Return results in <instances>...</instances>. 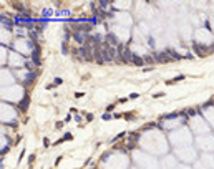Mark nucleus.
Listing matches in <instances>:
<instances>
[{
	"instance_id": "nucleus-20",
	"label": "nucleus",
	"mask_w": 214,
	"mask_h": 169,
	"mask_svg": "<svg viewBox=\"0 0 214 169\" xmlns=\"http://www.w3.org/2000/svg\"><path fill=\"white\" fill-rule=\"evenodd\" d=\"M71 138H73V134H71V133H65V136L58 139L55 144H60V143H63V141H68V139H71Z\"/></svg>"
},
{
	"instance_id": "nucleus-11",
	"label": "nucleus",
	"mask_w": 214,
	"mask_h": 169,
	"mask_svg": "<svg viewBox=\"0 0 214 169\" xmlns=\"http://www.w3.org/2000/svg\"><path fill=\"white\" fill-rule=\"evenodd\" d=\"M194 146L199 153H214V133L194 136Z\"/></svg>"
},
{
	"instance_id": "nucleus-25",
	"label": "nucleus",
	"mask_w": 214,
	"mask_h": 169,
	"mask_svg": "<svg viewBox=\"0 0 214 169\" xmlns=\"http://www.w3.org/2000/svg\"><path fill=\"white\" fill-rule=\"evenodd\" d=\"M178 169H194L193 166H189V164H179V168Z\"/></svg>"
},
{
	"instance_id": "nucleus-12",
	"label": "nucleus",
	"mask_w": 214,
	"mask_h": 169,
	"mask_svg": "<svg viewBox=\"0 0 214 169\" xmlns=\"http://www.w3.org/2000/svg\"><path fill=\"white\" fill-rule=\"evenodd\" d=\"M28 58H25L23 55L17 53V52H10L8 55V68L10 70H18V68H27Z\"/></svg>"
},
{
	"instance_id": "nucleus-33",
	"label": "nucleus",
	"mask_w": 214,
	"mask_h": 169,
	"mask_svg": "<svg viewBox=\"0 0 214 169\" xmlns=\"http://www.w3.org/2000/svg\"><path fill=\"white\" fill-rule=\"evenodd\" d=\"M70 121H71V115H68L66 118H65V123H70Z\"/></svg>"
},
{
	"instance_id": "nucleus-9",
	"label": "nucleus",
	"mask_w": 214,
	"mask_h": 169,
	"mask_svg": "<svg viewBox=\"0 0 214 169\" xmlns=\"http://www.w3.org/2000/svg\"><path fill=\"white\" fill-rule=\"evenodd\" d=\"M18 115H20V111L17 106H13L12 103H7V101H2V126L17 128Z\"/></svg>"
},
{
	"instance_id": "nucleus-22",
	"label": "nucleus",
	"mask_w": 214,
	"mask_h": 169,
	"mask_svg": "<svg viewBox=\"0 0 214 169\" xmlns=\"http://www.w3.org/2000/svg\"><path fill=\"white\" fill-rule=\"evenodd\" d=\"M125 136H126V133H125V131H121V133H119V134H118V136H116V138H113V139H111V143H116L118 139L125 138Z\"/></svg>"
},
{
	"instance_id": "nucleus-19",
	"label": "nucleus",
	"mask_w": 214,
	"mask_h": 169,
	"mask_svg": "<svg viewBox=\"0 0 214 169\" xmlns=\"http://www.w3.org/2000/svg\"><path fill=\"white\" fill-rule=\"evenodd\" d=\"M28 103H30V98L27 96V98H25L23 101H20V105H17L18 111H22V113H23V111H27V108H28Z\"/></svg>"
},
{
	"instance_id": "nucleus-7",
	"label": "nucleus",
	"mask_w": 214,
	"mask_h": 169,
	"mask_svg": "<svg viewBox=\"0 0 214 169\" xmlns=\"http://www.w3.org/2000/svg\"><path fill=\"white\" fill-rule=\"evenodd\" d=\"M27 96H28L27 95V88L20 83L13 84V86H8V88H2V101L20 105V101H23Z\"/></svg>"
},
{
	"instance_id": "nucleus-26",
	"label": "nucleus",
	"mask_w": 214,
	"mask_h": 169,
	"mask_svg": "<svg viewBox=\"0 0 214 169\" xmlns=\"http://www.w3.org/2000/svg\"><path fill=\"white\" fill-rule=\"evenodd\" d=\"M163 96H164V93H163V91H158V93L153 95V98H163Z\"/></svg>"
},
{
	"instance_id": "nucleus-8",
	"label": "nucleus",
	"mask_w": 214,
	"mask_h": 169,
	"mask_svg": "<svg viewBox=\"0 0 214 169\" xmlns=\"http://www.w3.org/2000/svg\"><path fill=\"white\" fill-rule=\"evenodd\" d=\"M171 153L178 158V161L181 162V164H189V166H193L194 162L198 161L199 154H201L198 149H196L194 144H191V146H184V148H174Z\"/></svg>"
},
{
	"instance_id": "nucleus-1",
	"label": "nucleus",
	"mask_w": 214,
	"mask_h": 169,
	"mask_svg": "<svg viewBox=\"0 0 214 169\" xmlns=\"http://www.w3.org/2000/svg\"><path fill=\"white\" fill-rule=\"evenodd\" d=\"M138 148L153 154L156 158H163L173 151V148L169 144L168 134L158 126L154 124H146L140 133H138Z\"/></svg>"
},
{
	"instance_id": "nucleus-35",
	"label": "nucleus",
	"mask_w": 214,
	"mask_h": 169,
	"mask_svg": "<svg viewBox=\"0 0 214 169\" xmlns=\"http://www.w3.org/2000/svg\"><path fill=\"white\" fill-rule=\"evenodd\" d=\"M75 121H78V123H80V121H81V116L76 115V116H75Z\"/></svg>"
},
{
	"instance_id": "nucleus-3",
	"label": "nucleus",
	"mask_w": 214,
	"mask_h": 169,
	"mask_svg": "<svg viewBox=\"0 0 214 169\" xmlns=\"http://www.w3.org/2000/svg\"><path fill=\"white\" fill-rule=\"evenodd\" d=\"M188 115H186V111H176V113H169V115H164L163 118H159L158 121V126L161 129L164 131V133H171V131L174 129H179L182 126H186L188 124Z\"/></svg>"
},
{
	"instance_id": "nucleus-17",
	"label": "nucleus",
	"mask_w": 214,
	"mask_h": 169,
	"mask_svg": "<svg viewBox=\"0 0 214 169\" xmlns=\"http://www.w3.org/2000/svg\"><path fill=\"white\" fill-rule=\"evenodd\" d=\"M10 148H12V139H10V136L5 134V133H2V144H0V153H2V156L5 153H8Z\"/></svg>"
},
{
	"instance_id": "nucleus-23",
	"label": "nucleus",
	"mask_w": 214,
	"mask_h": 169,
	"mask_svg": "<svg viewBox=\"0 0 214 169\" xmlns=\"http://www.w3.org/2000/svg\"><path fill=\"white\" fill-rule=\"evenodd\" d=\"M63 83V80L60 76H56V78H53V86H58V84H62Z\"/></svg>"
},
{
	"instance_id": "nucleus-6",
	"label": "nucleus",
	"mask_w": 214,
	"mask_h": 169,
	"mask_svg": "<svg viewBox=\"0 0 214 169\" xmlns=\"http://www.w3.org/2000/svg\"><path fill=\"white\" fill-rule=\"evenodd\" d=\"M188 128L191 129V133H193L194 136H203V134L213 133L209 123L204 119V116L201 115V111H198V113H194L193 116H189V119H188Z\"/></svg>"
},
{
	"instance_id": "nucleus-24",
	"label": "nucleus",
	"mask_w": 214,
	"mask_h": 169,
	"mask_svg": "<svg viewBox=\"0 0 214 169\" xmlns=\"http://www.w3.org/2000/svg\"><path fill=\"white\" fill-rule=\"evenodd\" d=\"M111 118H115L111 113H105V115H103V119H105V121H108V119H111Z\"/></svg>"
},
{
	"instance_id": "nucleus-10",
	"label": "nucleus",
	"mask_w": 214,
	"mask_h": 169,
	"mask_svg": "<svg viewBox=\"0 0 214 169\" xmlns=\"http://www.w3.org/2000/svg\"><path fill=\"white\" fill-rule=\"evenodd\" d=\"M35 45H37V43L32 42L30 38H17V40L12 42V50L17 52V53H20V55H23L25 58H30Z\"/></svg>"
},
{
	"instance_id": "nucleus-15",
	"label": "nucleus",
	"mask_w": 214,
	"mask_h": 169,
	"mask_svg": "<svg viewBox=\"0 0 214 169\" xmlns=\"http://www.w3.org/2000/svg\"><path fill=\"white\" fill-rule=\"evenodd\" d=\"M17 84V78L10 68H2V88H8Z\"/></svg>"
},
{
	"instance_id": "nucleus-28",
	"label": "nucleus",
	"mask_w": 214,
	"mask_h": 169,
	"mask_svg": "<svg viewBox=\"0 0 214 169\" xmlns=\"http://www.w3.org/2000/svg\"><path fill=\"white\" fill-rule=\"evenodd\" d=\"M184 58H189V60H193V58H194V55H193V53H184Z\"/></svg>"
},
{
	"instance_id": "nucleus-16",
	"label": "nucleus",
	"mask_w": 214,
	"mask_h": 169,
	"mask_svg": "<svg viewBox=\"0 0 214 169\" xmlns=\"http://www.w3.org/2000/svg\"><path fill=\"white\" fill-rule=\"evenodd\" d=\"M198 161L206 169H214V153H201Z\"/></svg>"
},
{
	"instance_id": "nucleus-34",
	"label": "nucleus",
	"mask_w": 214,
	"mask_h": 169,
	"mask_svg": "<svg viewBox=\"0 0 214 169\" xmlns=\"http://www.w3.org/2000/svg\"><path fill=\"white\" fill-rule=\"evenodd\" d=\"M33 159H35V154H30V156H28V162H32Z\"/></svg>"
},
{
	"instance_id": "nucleus-13",
	"label": "nucleus",
	"mask_w": 214,
	"mask_h": 169,
	"mask_svg": "<svg viewBox=\"0 0 214 169\" xmlns=\"http://www.w3.org/2000/svg\"><path fill=\"white\" fill-rule=\"evenodd\" d=\"M199 111H201V115L204 116V119L209 123V126H211V129L214 133V100H209L207 103L201 105Z\"/></svg>"
},
{
	"instance_id": "nucleus-14",
	"label": "nucleus",
	"mask_w": 214,
	"mask_h": 169,
	"mask_svg": "<svg viewBox=\"0 0 214 169\" xmlns=\"http://www.w3.org/2000/svg\"><path fill=\"white\" fill-rule=\"evenodd\" d=\"M179 164H181V162L178 161V158H176L173 153L159 158V169H178Z\"/></svg>"
},
{
	"instance_id": "nucleus-36",
	"label": "nucleus",
	"mask_w": 214,
	"mask_h": 169,
	"mask_svg": "<svg viewBox=\"0 0 214 169\" xmlns=\"http://www.w3.org/2000/svg\"><path fill=\"white\" fill-rule=\"evenodd\" d=\"M131 169H140V168H136V166H131Z\"/></svg>"
},
{
	"instance_id": "nucleus-18",
	"label": "nucleus",
	"mask_w": 214,
	"mask_h": 169,
	"mask_svg": "<svg viewBox=\"0 0 214 169\" xmlns=\"http://www.w3.org/2000/svg\"><path fill=\"white\" fill-rule=\"evenodd\" d=\"M10 35H12V32L10 30H5V28H2V45L7 46L10 43Z\"/></svg>"
},
{
	"instance_id": "nucleus-30",
	"label": "nucleus",
	"mask_w": 214,
	"mask_h": 169,
	"mask_svg": "<svg viewBox=\"0 0 214 169\" xmlns=\"http://www.w3.org/2000/svg\"><path fill=\"white\" fill-rule=\"evenodd\" d=\"M138 96H140L138 93H131V95H129V98H131V100H135V98H138Z\"/></svg>"
},
{
	"instance_id": "nucleus-2",
	"label": "nucleus",
	"mask_w": 214,
	"mask_h": 169,
	"mask_svg": "<svg viewBox=\"0 0 214 169\" xmlns=\"http://www.w3.org/2000/svg\"><path fill=\"white\" fill-rule=\"evenodd\" d=\"M133 162L125 149L108 151L100 161V169H131Z\"/></svg>"
},
{
	"instance_id": "nucleus-27",
	"label": "nucleus",
	"mask_w": 214,
	"mask_h": 169,
	"mask_svg": "<svg viewBox=\"0 0 214 169\" xmlns=\"http://www.w3.org/2000/svg\"><path fill=\"white\" fill-rule=\"evenodd\" d=\"M85 96V93H81V91H76L75 93V98H83Z\"/></svg>"
},
{
	"instance_id": "nucleus-4",
	"label": "nucleus",
	"mask_w": 214,
	"mask_h": 169,
	"mask_svg": "<svg viewBox=\"0 0 214 169\" xmlns=\"http://www.w3.org/2000/svg\"><path fill=\"white\" fill-rule=\"evenodd\" d=\"M129 158H131V162L133 166L140 169H159V159L153 154L146 153L143 149H133L129 151Z\"/></svg>"
},
{
	"instance_id": "nucleus-31",
	"label": "nucleus",
	"mask_w": 214,
	"mask_h": 169,
	"mask_svg": "<svg viewBox=\"0 0 214 169\" xmlns=\"http://www.w3.org/2000/svg\"><path fill=\"white\" fill-rule=\"evenodd\" d=\"M56 128H58V129H60V128H62V126H63V121H56V124H55Z\"/></svg>"
},
{
	"instance_id": "nucleus-5",
	"label": "nucleus",
	"mask_w": 214,
	"mask_h": 169,
	"mask_svg": "<svg viewBox=\"0 0 214 169\" xmlns=\"http://www.w3.org/2000/svg\"><path fill=\"white\" fill-rule=\"evenodd\" d=\"M168 139H169V144L171 148H184V146H191L194 144V134L191 133V129L186 126H182L179 129H174L171 133H168Z\"/></svg>"
},
{
	"instance_id": "nucleus-32",
	"label": "nucleus",
	"mask_w": 214,
	"mask_h": 169,
	"mask_svg": "<svg viewBox=\"0 0 214 169\" xmlns=\"http://www.w3.org/2000/svg\"><path fill=\"white\" fill-rule=\"evenodd\" d=\"M43 146H45V148H47V146H50V141H48L47 138L43 139Z\"/></svg>"
},
{
	"instance_id": "nucleus-29",
	"label": "nucleus",
	"mask_w": 214,
	"mask_h": 169,
	"mask_svg": "<svg viewBox=\"0 0 214 169\" xmlns=\"http://www.w3.org/2000/svg\"><path fill=\"white\" fill-rule=\"evenodd\" d=\"M113 108H115V105H108V106H106V111L110 113V111H113Z\"/></svg>"
},
{
	"instance_id": "nucleus-21",
	"label": "nucleus",
	"mask_w": 214,
	"mask_h": 169,
	"mask_svg": "<svg viewBox=\"0 0 214 169\" xmlns=\"http://www.w3.org/2000/svg\"><path fill=\"white\" fill-rule=\"evenodd\" d=\"M184 75H179V76H176V78H173V80H168L166 83L168 84H174V83H178V81H181V80H184Z\"/></svg>"
}]
</instances>
